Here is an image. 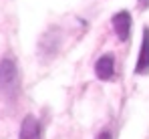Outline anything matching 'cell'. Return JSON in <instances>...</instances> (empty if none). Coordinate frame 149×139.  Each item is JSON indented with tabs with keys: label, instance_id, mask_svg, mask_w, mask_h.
Listing matches in <instances>:
<instances>
[{
	"label": "cell",
	"instance_id": "cell-1",
	"mask_svg": "<svg viewBox=\"0 0 149 139\" xmlns=\"http://www.w3.org/2000/svg\"><path fill=\"white\" fill-rule=\"evenodd\" d=\"M0 91L8 99H14L20 91V73L14 59H2L0 61Z\"/></svg>",
	"mask_w": 149,
	"mask_h": 139
},
{
	"label": "cell",
	"instance_id": "cell-2",
	"mask_svg": "<svg viewBox=\"0 0 149 139\" xmlns=\"http://www.w3.org/2000/svg\"><path fill=\"white\" fill-rule=\"evenodd\" d=\"M111 24H113V30L117 34L119 41H129L131 36V26H133V18H131V12L129 10H119L117 14H113L111 18Z\"/></svg>",
	"mask_w": 149,
	"mask_h": 139
},
{
	"label": "cell",
	"instance_id": "cell-3",
	"mask_svg": "<svg viewBox=\"0 0 149 139\" xmlns=\"http://www.w3.org/2000/svg\"><path fill=\"white\" fill-rule=\"evenodd\" d=\"M149 73V28H143V41L139 46V57L135 65V75H147Z\"/></svg>",
	"mask_w": 149,
	"mask_h": 139
},
{
	"label": "cell",
	"instance_id": "cell-4",
	"mask_svg": "<svg viewBox=\"0 0 149 139\" xmlns=\"http://www.w3.org/2000/svg\"><path fill=\"white\" fill-rule=\"evenodd\" d=\"M18 139H42L40 123H38V119H36L34 115H26L24 119H22Z\"/></svg>",
	"mask_w": 149,
	"mask_h": 139
},
{
	"label": "cell",
	"instance_id": "cell-5",
	"mask_svg": "<svg viewBox=\"0 0 149 139\" xmlns=\"http://www.w3.org/2000/svg\"><path fill=\"white\" fill-rule=\"evenodd\" d=\"M95 75L99 81H109L115 75V59L113 54H103L95 63Z\"/></svg>",
	"mask_w": 149,
	"mask_h": 139
},
{
	"label": "cell",
	"instance_id": "cell-6",
	"mask_svg": "<svg viewBox=\"0 0 149 139\" xmlns=\"http://www.w3.org/2000/svg\"><path fill=\"white\" fill-rule=\"evenodd\" d=\"M97 139H113V137H111V131L109 129H103L99 135H97Z\"/></svg>",
	"mask_w": 149,
	"mask_h": 139
},
{
	"label": "cell",
	"instance_id": "cell-7",
	"mask_svg": "<svg viewBox=\"0 0 149 139\" xmlns=\"http://www.w3.org/2000/svg\"><path fill=\"white\" fill-rule=\"evenodd\" d=\"M137 8H139V10H147L149 8V0H139V2H137Z\"/></svg>",
	"mask_w": 149,
	"mask_h": 139
}]
</instances>
